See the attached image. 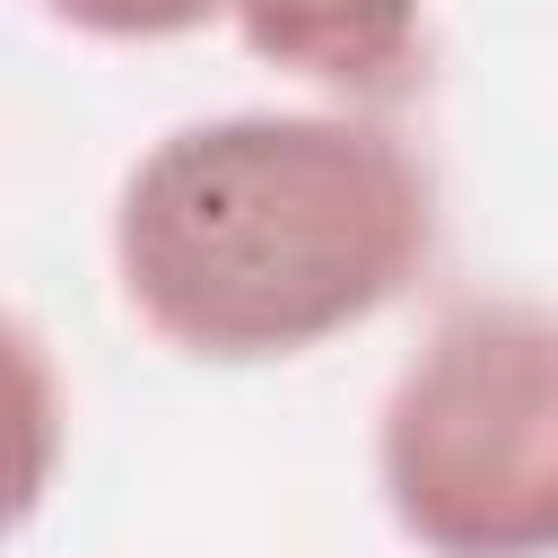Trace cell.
<instances>
[{"label": "cell", "instance_id": "cell-1", "mask_svg": "<svg viewBox=\"0 0 558 558\" xmlns=\"http://www.w3.org/2000/svg\"><path fill=\"white\" fill-rule=\"evenodd\" d=\"M436 253V183L375 105H235L166 122L113 183L105 262L122 314L183 366H288L384 305Z\"/></svg>", "mask_w": 558, "mask_h": 558}, {"label": "cell", "instance_id": "cell-2", "mask_svg": "<svg viewBox=\"0 0 558 558\" xmlns=\"http://www.w3.org/2000/svg\"><path fill=\"white\" fill-rule=\"evenodd\" d=\"M375 497L418 558H558V305L453 296L375 401Z\"/></svg>", "mask_w": 558, "mask_h": 558}, {"label": "cell", "instance_id": "cell-3", "mask_svg": "<svg viewBox=\"0 0 558 558\" xmlns=\"http://www.w3.org/2000/svg\"><path fill=\"white\" fill-rule=\"evenodd\" d=\"M227 26L262 70L331 105H384L427 52V0H227Z\"/></svg>", "mask_w": 558, "mask_h": 558}, {"label": "cell", "instance_id": "cell-4", "mask_svg": "<svg viewBox=\"0 0 558 558\" xmlns=\"http://www.w3.org/2000/svg\"><path fill=\"white\" fill-rule=\"evenodd\" d=\"M35 9L87 44H183L201 26H227V0H35Z\"/></svg>", "mask_w": 558, "mask_h": 558}]
</instances>
